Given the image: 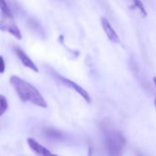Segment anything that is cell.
<instances>
[{"label":"cell","mask_w":156,"mask_h":156,"mask_svg":"<svg viewBox=\"0 0 156 156\" xmlns=\"http://www.w3.org/2000/svg\"><path fill=\"white\" fill-rule=\"evenodd\" d=\"M9 108V102L4 95L0 94V117H2Z\"/></svg>","instance_id":"obj_10"},{"label":"cell","mask_w":156,"mask_h":156,"mask_svg":"<svg viewBox=\"0 0 156 156\" xmlns=\"http://www.w3.org/2000/svg\"><path fill=\"white\" fill-rule=\"evenodd\" d=\"M101 24H102L103 30H104L105 33L107 34L108 38L109 39V41H111L114 43H119L120 41H119V38L117 32L115 31V30L113 29V27L111 26V24L106 18H101Z\"/></svg>","instance_id":"obj_7"},{"label":"cell","mask_w":156,"mask_h":156,"mask_svg":"<svg viewBox=\"0 0 156 156\" xmlns=\"http://www.w3.org/2000/svg\"><path fill=\"white\" fill-rule=\"evenodd\" d=\"M132 2H133V5L140 10L141 14L144 17H146L147 16V12H146L145 8H144V5L142 4V2L140 1V0H132Z\"/></svg>","instance_id":"obj_11"},{"label":"cell","mask_w":156,"mask_h":156,"mask_svg":"<svg viewBox=\"0 0 156 156\" xmlns=\"http://www.w3.org/2000/svg\"><path fill=\"white\" fill-rule=\"evenodd\" d=\"M9 82L22 102H30L42 108H46L48 107L47 102L43 98L42 95L30 83L23 80L22 78L17 75H12L9 79Z\"/></svg>","instance_id":"obj_1"},{"label":"cell","mask_w":156,"mask_h":156,"mask_svg":"<svg viewBox=\"0 0 156 156\" xmlns=\"http://www.w3.org/2000/svg\"><path fill=\"white\" fill-rule=\"evenodd\" d=\"M0 10H1L2 13H3V17L9 18V19H13L12 12H11L9 5L7 4L6 0H0Z\"/></svg>","instance_id":"obj_9"},{"label":"cell","mask_w":156,"mask_h":156,"mask_svg":"<svg viewBox=\"0 0 156 156\" xmlns=\"http://www.w3.org/2000/svg\"><path fill=\"white\" fill-rule=\"evenodd\" d=\"M153 83H154L155 87H156V76L153 77ZM154 105H155V108H156V97H155V99H154Z\"/></svg>","instance_id":"obj_13"},{"label":"cell","mask_w":156,"mask_h":156,"mask_svg":"<svg viewBox=\"0 0 156 156\" xmlns=\"http://www.w3.org/2000/svg\"><path fill=\"white\" fill-rule=\"evenodd\" d=\"M14 51H15L16 55L18 56V58L20 59V61L22 62V64L24 66L31 69L32 71H34L36 73H39V68L36 66V64L33 62V61L26 54V52L22 49H20V47H15Z\"/></svg>","instance_id":"obj_6"},{"label":"cell","mask_w":156,"mask_h":156,"mask_svg":"<svg viewBox=\"0 0 156 156\" xmlns=\"http://www.w3.org/2000/svg\"><path fill=\"white\" fill-rule=\"evenodd\" d=\"M0 30L9 32V34H11L18 40L22 39L21 32H20L19 27L14 23L13 19L3 17L1 20H0Z\"/></svg>","instance_id":"obj_4"},{"label":"cell","mask_w":156,"mask_h":156,"mask_svg":"<svg viewBox=\"0 0 156 156\" xmlns=\"http://www.w3.org/2000/svg\"><path fill=\"white\" fill-rule=\"evenodd\" d=\"M43 134L50 140H56V141H62L66 140V134L62 130H59L55 128L46 127L43 129Z\"/></svg>","instance_id":"obj_8"},{"label":"cell","mask_w":156,"mask_h":156,"mask_svg":"<svg viewBox=\"0 0 156 156\" xmlns=\"http://www.w3.org/2000/svg\"><path fill=\"white\" fill-rule=\"evenodd\" d=\"M101 129L108 156H122L123 149L126 144V139L123 134L106 122H103L101 125Z\"/></svg>","instance_id":"obj_2"},{"label":"cell","mask_w":156,"mask_h":156,"mask_svg":"<svg viewBox=\"0 0 156 156\" xmlns=\"http://www.w3.org/2000/svg\"><path fill=\"white\" fill-rule=\"evenodd\" d=\"M27 142L30 148V150L37 155V156H58L57 154L51 152L46 147L42 146L33 138H28Z\"/></svg>","instance_id":"obj_5"},{"label":"cell","mask_w":156,"mask_h":156,"mask_svg":"<svg viewBox=\"0 0 156 156\" xmlns=\"http://www.w3.org/2000/svg\"><path fill=\"white\" fill-rule=\"evenodd\" d=\"M5 70H6V63H5L3 56L0 55V74L3 73Z\"/></svg>","instance_id":"obj_12"},{"label":"cell","mask_w":156,"mask_h":156,"mask_svg":"<svg viewBox=\"0 0 156 156\" xmlns=\"http://www.w3.org/2000/svg\"><path fill=\"white\" fill-rule=\"evenodd\" d=\"M54 77L56 78V79H57L58 81H60L62 85L68 87L69 88L74 90L77 94H79V95L86 100V102H87V103H90V102H91V98H90L89 94H88L87 91L86 89H84L82 87H80L79 85H77V84L74 83L73 81L68 79V78L63 77L62 75H61V74H59V73H54Z\"/></svg>","instance_id":"obj_3"}]
</instances>
